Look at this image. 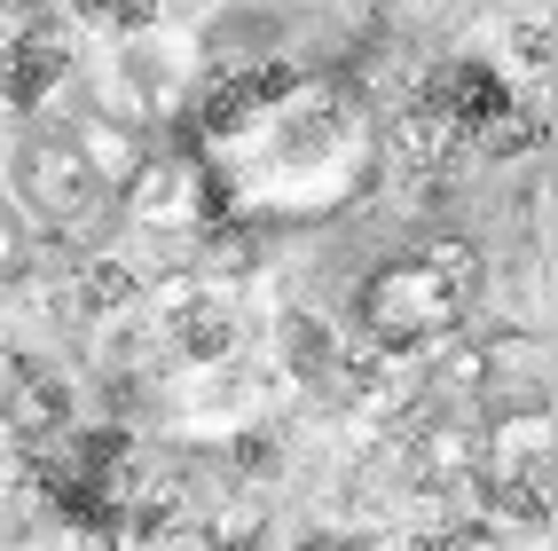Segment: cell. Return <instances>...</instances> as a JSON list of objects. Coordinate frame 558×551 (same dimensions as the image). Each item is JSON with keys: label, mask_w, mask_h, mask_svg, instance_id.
<instances>
[{"label": "cell", "mask_w": 558, "mask_h": 551, "mask_svg": "<svg viewBox=\"0 0 558 551\" xmlns=\"http://www.w3.org/2000/svg\"><path fill=\"white\" fill-rule=\"evenodd\" d=\"M433 551H504V543H496L488 528H440V536H433Z\"/></svg>", "instance_id": "cell-11"}, {"label": "cell", "mask_w": 558, "mask_h": 551, "mask_svg": "<svg viewBox=\"0 0 558 551\" xmlns=\"http://www.w3.org/2000/svg\"><path fill=\"white\" fill-rule=\"evenodd\" d=\"M472 244H417L409 261H386L362 291V323L369 339L409 355V347H433L440 331H457V315L472 308Z\"/></svg>", "instance_id": "cell-1"}, {"label": "cell", "mask_w": 558, "mask_h": 551, "mask_svg": "<svg viewBox=\"0 0 558 551\" xmlns=\"http://www.w3.org/2000/svg\"><path fill=\"white\" fill-rule=\"evenodd\" d=\"M472 472H480V426L440 418V426L417 441V481H425V489H464Z\"/></svg>", "instance_id": "cell-7"}, {"label": "cell", "mask_w": 558, "mask_h": 551, "mask_svg": "<svg viewBox=\"0 0 558 551\" xmlns=\"http://www.w3.org/2000/svg\"><path fill=\"white\" fill-rule=\"evenodd\" d=\"M71 24L102 32V40H134V32L158 24V0H71Z\"/></svg>", "instance_id": "cell-8"}, {"label": "cell", "mask_w": 558, "mask_h": 551, "mask_svg": "<svg viewBox=\"0 0 558 551\" xmlns=\"http://www.w3.org/2000/svg\"><path fill=\"white\" fill-rule=\"evenodd\" d=\"M119 213L142 220V229H205V220L229 213L220 197V173L213 158H190V151H150L142 173L119 190Z\"/></svg>", "instance_id": "cell-3"}, {"label": "cell", "mask_w": 558, "mask_h": 551, "mask_svg": "<svg viewBox=\"0 0 558 551\" xmlns=\"http://www.w3.org/2000/svg\"><path fill=\"white\" fill-rule=\"evenodd\" d=\"M71 80V32L40 9H16L0 16V103L9 110H32L40 119L48 95Z\"/></svg>", "instance_id": "cell-4"}, {"label": "cell", "mask_w": 558, "mask_h": 551, "mask_svg": "<svg viewBox=\"0 0 558 551\" xmlns=\"http://www.w3.org/2000/svg\"><path fill=\"white\" fill-rule=\"evenodd\" d=\"M315 551H347V543H315Z\"/></svg>", "instance_id": "cell-12"}, {"label": "cell", "mask_w": 558, "mask_h": 551, "mask_svg": "<svg viewBox=\"0 0 558 551\" xmlns=\"http://www.w3.org/2000/svg\"><path fill=\"white\" fill-rule=\"evenodd\" d=\"M16 197H24V213L40 220V229H56V237H95L110 213H119V197L95 181V166L80 158V142H71L48 110L24 127V142H16Z\"/></svg>", "instance_id": "cell-2"}, {"label": "cell", "mask_w": 558, "mask_h": 551, "mask_svg": "<svg viewBox=\"0 0 558 551\" xmlns=\"http://www.w3.org/2000/svg\"><path fill=\"white\" fill-rule=\"evenodd\" d=\"M126 300H142V276L126 261H95L80 276V308H126Z\"/></svg>", "instance_id": "cell-9"}, {"label": "cell", "mask_w": 558, "mask_h": 551, "mask_svg": "<svg viewBox=\"0 0 558 551\" xmlns=\"http://www.w3.org/2000/svg\"><path fill=\"white\" fill-rule=\"evenodd\" d=\"M24 268H32V229H24L16 197H0V284H16Z\"/></svg>", "instance_id": "cell-10"}, {"label": "cell", "mask_w": 558, "mask_h": 551, "mask_svg": "<svg viewBox=\"0 0 558 551\" xmlns=\"http://www.w3.org/2000/svg\"><path fill=\"white\" fill-rule=\"evenodd\" d=\"M0 418L16 426V441H32V450H48V441H63L71 433V379L63 371H48V362H16L9 371V386H0Z\"/></svg>", "instance_id": "cell-6"}, {"label": "cell", "mask_w": 558, "mask_h": 551, "mask_svg": "<svg viewBox=\"0 0 558 551\" xmlns=\"http://www.w3.org/2000/svg\"><path fill=\"white\" fill-rule=\"evenodd\" d=\"M48 119L80 142V158L95 166V181L110 197L126 190V181L142 173V158H150V142H142V127L126 119V110H110V103H95V95H80V103H63V110H48Z\"/></svg>", "instance_id": "cell-5"}]
</instances>
